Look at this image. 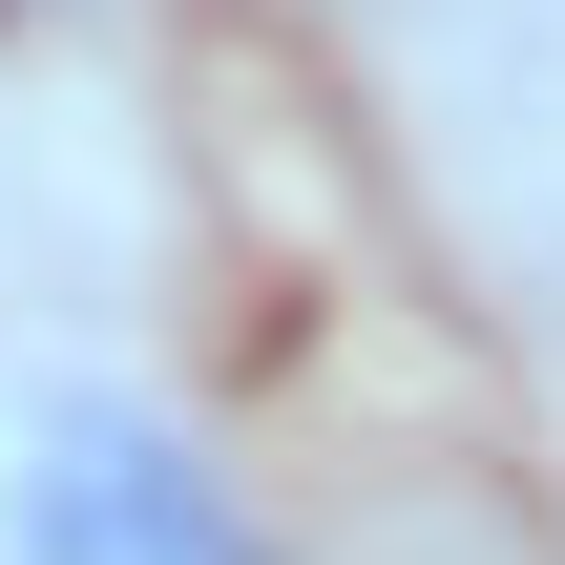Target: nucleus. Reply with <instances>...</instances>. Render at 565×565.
Returning a JSON list of instances; mask_svg holds the SVG:
<instances>
[{"label": "nucleus", "mask_w": 565, "mask_h": 565, "mask_svg": "<svg viewBox=\"0 0 565 565\" xmlns=\"http://www.w3.org/2000/svg\"><path fill=\"white\" fill-rule=\"evenodd\" d=\"M0 524H21V565H273L252 482L189 419H147V398H42Z\"/></svg>", "instance_id": "f257e3e1"}]
</instances>
